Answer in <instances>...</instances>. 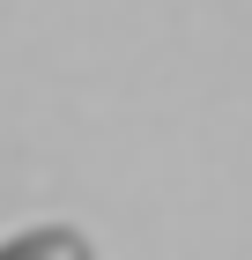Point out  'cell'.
<instances>
[{"mask_svg":"<svg viewBox=\"0 0 252 260\" xmlns=\"http://www.w3.org/2000/svg\"><path fill=\"white\" fill-rule=\"evenodd\" d=\"M0 260H97L89 253V238L82 231H67V223H45V231H22V238L0 245Z\"/></svg>","mask_w":252,"mask_h":260,"instance_id":"obj_1","label":"cell"}]
</instances>
